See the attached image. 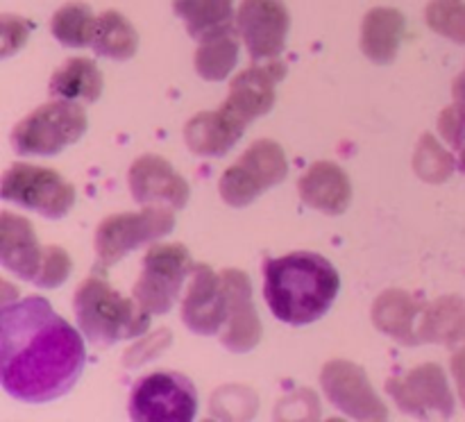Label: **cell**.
<instances>
[{
    "label": "cell",
    "instance_id": "cell-1",
    "mask_svg": "<svg viewBox=\"0 0 465 422\" xmlns=\"http://www.w3.org/2000/svg\"><path fill=\"white\" fill-rule=\"evenodd\" d=\"M86 363L80 331L39 295L0 307V384L9 397L45 404L64 397Z\"/></svg>",
    "mask_w": 465,
    "mask_h": 422
},
{
    "label": "cell",
    "instance_id": "cell-2",
    "mask_svg": "<svg viewBox=\"0 0 465 422\" xmlns=\"http://www.w3.org/2000/svg\"><path fill=\"white\" fill-rule=\"evenodd\" d=\"M339 290V270L322 254L291 252L263 263V298L284 325L318 322L331 309Z\"/></svg>",
    "mask_w": 465,
    "mask_h": 422
},
{
    "label": "cell",
    "instance_id": "cell-3",
    "mask_svg": "<svg viewBox=\"0 0 465 422\" xmlns=\"http://www.w3.org/2000/svg\"><path fill=\"white\" fill-rule=\"evenodd\" d=\"M77 325L98 348L143 336L150 329V313L136 299L123 298L103 277H89L73 298Z\"/></svg>",
    "mask_w": 465,
    "mask_h": 422
},
{
    "label": "cell",
    "instance_id": "cell-4",
    "mask_svg": "<svg viewBox=\"0 0 465 422\" xmlns=\"http://www.w3.org/2000/svg\"><path fill=\"white\" fill-rule=\"evenodd\" d=\"M0 263L18 280L41 289H59L73 268L66 250L59 245L44 248L32 222L12 211L0 216Z\"/></svg>",
    "mask_w": 465,
    "mask_h": 422
},
{
    "label": "cell",
    "instance_id": "cell-5",
    "mask_svg": "<svg viewBox=\"0 0 465 422\" xmlns=\"http://www.w3.org/2000/svg\"><path fill=\"white\" fill-rule=\"evenodd\" d=\"M89 127V118L75 100H53L18 121L12 130V148L21 157H54L77 143Z\"/></svg>",
    "mask_w": 465,
    "mask_h": 422
},
{
    "label": "cell",
    "instance_id": "cell-6",
    "mask_svg": "<svg viewBox=\"0 0 465 422\" xmlns=\"http://www.w3.org/2000/svg\"><path fill=\"white\" fill-rule=\"evenodd\" d=\"M175 209L163 204H148L141 211H125L107 216L95 230V270L104 272L136 248L162 236L175 227Z\"/></svg>",
    "mask_w": 465,
    "mask_h": 422
},
{
    "label": "cell",
    "instance_id": "cell-7",
    "mask_svg": "<svg viewBox=\"0 0 465 422\" xmlns=\"http://www.w3.org/2000/svg\"><path fill=\"white\" fill-rule=\"evenodd\" d=\"M141 275L132 289V298L150 313L163 316L180 299L186 277L193 272V259L182 243L153 245L141 261Z\"/></svg>",
    "mask_w": 465,
    "mask_h": 422
},
{
    "label": "cell",
    "instance_id": "cell-8",
    "mask_svg": "<svg viewBox=\"0 0 465 422\" xmlns=\"http://www.w3.org/2000/svg\"><path fill=\"white\" fill-rule=\"evenodd\" d=\"M289 175V162L277 141L259 139L221 177V198L230 207H248Z\"/></svg>",
    "mask_w": 465,
    "mask_h": 422
},
{
    "label": "cell",
    "instance_id": "cell-9",
    "mask_svg": "<svg viewBox=\"0 0 465 422\" xmlns=\"http://www.w3.org/2000/svg\"><path fill=\"white\" fill-rule=\"evenodd\" d=\"M3 200L41 213L50 221L66 216L75 204V189L57 171L32 163H14L3 175Z\"/></svg>",
    "mask_w": 465,
    "mask_h": 422
},
{
    "label": "cell",
    "instance_id": "cell-10",
    "mask_svg": "<svg viewBox=\"0 0 465 422\" xmlns=\"http://www.w3.org/2000/svg\"><path fill=\"white\" fill-rule=\"evenodd\" d=\"M195 413V386L180 372H153L132 388L130 417L136 422H191Z\"/></svg>",
    "mask_w": 465,
    "mask_h": 422
},
{
    "label": "cell",
    "instance_id": "cell-11",
    "mask_svg": "<svg viewBox=\"0 0 465 422\" xmlns=\"http://www.w3.org/2000/svg\"><path fill=\"white\" fill-rule=\"evenodd\" d=\"M386 393L411 417L454 416V395L439 363H422L404 377H393L386 381Z\"/></svg>",
    "mask_w": 465,
    "mask_h": 422
},
{
    "label": "cell",
    "instance_id": "cell-12",
    "mask_svg": "<svg viewBox=\"0 0 465 422\" xmlns=\"http://www.w3.org/2000/svg\"><path fill=\"white\" fill-rule=\"evenodd\" d=\"M327 399L352 420H386L389 408L377 397L366 370L348 358H334L321 370Z\"/></svg>",
    "mask_w": 465,
    "mask_h": 422
},
{
    "label": "cell",
    "instance_id": "cell-13",
    "mask_svg": "<svg viewBox=\"0 0 465 422\" xmlns=\"http://www.w3.org/2000/svg\"><path fill=\"white\" fill-rule=\"evenodd\" d=\"M236 30L250 59L268 62L286 48L291 14L284 0H243L236 12Z\"/></svg>",
    "mask_w": 465,
    "mask_h": 422
},
{
    "label": "cell",
    "instance_id": "cell-14",
    "mask_svg": "<svg viewBox=\"0 0 465 422\" xmlns=\"http://www.w3.org/2000/svg\"><path fill=\"white\" fill-rule=\"evenodd\" d=\"M182 320L193 334L221 336L230 320V295L209 263H195L182 299Z\"/></svg>",
    "mask_w": 465,
    "mask_h": 422
},
{
    "label": "cell",
    "instance_id": "cell-15",
    "mask_svg": "<svg viewBox=\"0 0 465 422\" xmlns=\"http://www.w3.org/2000/svg\"><path fill=\"white\" fill-rule=\"evenodd\" d=\"M132 198L141 204H163L171 209H184L189 202L191 186L171 162L159 154H143L136 159L127 172Z\"/></svg>",
    "mask_w": 465,
    "mask_h": 422
},
{
    "label": "cell",
    "instance_id": "cell-16",
    "mask_svg": "<svg viewBox=\"0 0 465 422\" xmlns=\"http://www.w3.org/2000/svg\"><path fill=\"white\" fill-rule=\"evenodd\" d=\"M284 75L286 66L284 62H280V57L248 66L230 82L225 107L243 118L245 123L266 116L275 107L277 84L284 80Z\"/></svg>",
    "mask_w": 465,
    "mask_h": 422
},
{
    "label": "cell",
    "instance_id": "cell-17",
    "mask_svg": "<svg viewBox=\"0 0 465 422\" xmlns=\"http://www.w3.org/2000/svg\"><path fill=\"white\" fill-rule=\"evenodd\" d=\"M221 277L230 295V320L221 331V343L230 352L245 354L257 348L263 334L262 320L254 309L252 281L248 272L239 268H227L221 272Z\"/></svg>",
    "mask_w": 465,
    "mask_h": 422
},
{
    "label": "cell",
    "instance_id": "cell-18",
    "mask_svg": "<svg viewBox=\"0 0 465 422\" xmlns=\"http://www.w3.org/2000/svg\"><path fill=\"white\" fill-rule=\"evenodd\" d=\"M248 123L223 104L221 109L200 112L186 123L184 141L198 157H223L243 136Z\"/></svg>",
    "mask_w": 465,
    "mask_h": 422
},
{
    "label": "cell",
    "instance_id": "cell-19",
    "mask_svg": "<svg viewBox=\"0 0 465 422\" xmlns=\"http://www.w3.org/2000/svg\"><path fill=\"white\" fill-rule=\"evenodd\" d=\"M300 198L307 207L327 216H341L352 202V184L339 163L316 162L298 182Z\"/></svg>",
    "mask_w": 465,
    "mask_h": 422
},
{
    "label": "cell",
    "instance_id": "cell-20",
    "mask_svg": "<svg viewBox=\"0 0 465 422\" xmlns=\"http://www.w3.org/2000/svg\"><path fill=\"white\" fill-rule=\"evenodd\" d=\"M425 304H418L411 293L402 289H389L377 295L372 304V322L381 334L391 336L400 345H420L418 325H420Z\"/></svg>",
    "mask_w": 465,
    "mask_h": 422
},
{
    "label": "cell",
    "instance_id": "cell-21",
    "mask_svg": "<svg viewBox=\"0 0 465 422\" xmlns=\"http://www.w3.org/2000/svg\"><path fill=\"white\" fill-rule=\"evenodd\" d=\"M407 18L400 9L375 7L363 16L361 23V50L372 64L389 66L395 62L402 45Z\"/></svg>",
    "mask_w": 465,
    "mask_h": 422
},
{
    "label": "cell",
    "instance_id": "cell-22",
    "mask_svg": "<svg viewBox=\"0 0 465 422\" xmlns=\"http://www.w3.org/2000/svg\"><path fill=\"white\" fill-rule=\"evenodd\" d=\"M418 339L420 345H465V299L459 295H443L436 302L427 304L418 325Z\"/></svg>",
    "mask_w": 465,
    "mask_h": 422
},
{
    "label": "cell",
    "instance_id": "cell-23",
    "mask_svg": "<svg viewBox=\"0 0 465 422\" xmlns=\"http://www.w3.org/2000/svg\"><path fill=\"white\" fill-rule=\"evenodd\" d=\"M239 36L236 23L203 36L193 57L195 73L207 82H221L230 77L239 62Z\"/></svg>",
    "mask_w": 465,
    "mask_h": 422
},
{
    "label": "cell",
    "instance_id": "cell-24",
    "mask_svg": "<svg viewBox=\"0 0 465 422\" xmlns=\"http://www.w3.org/2000/svg\"><path fill=\"white\" fill-rule=\"evenodd\" d=\"M103 73L95 66V62L86 57H73L53 73L48 91L54 98L75 100V103L82 100L91 104L103 95Z\"/></svg>",
    "mask_w": 465,
    "mask_h": 422
},
{
    "label": "cell",
    "instance_id": "cell-25",
    "mask_svg": "<svg viewBox=\"0 0 465 422\" xmlns=\"http://www.w3.org/2000/svg\"><path fill=\"white\" fill-rule=\"evenodd\" d=\"M91 48L95 50V54H100L104 59L127 62V59H132L136 54L139 34H136L134 25L121 12L107 9V12L98 14Z\"/></svg>",
    "mask_w": 465,
    "mask_h": 422
},
{
    "label": "cell",
    "instance_id": "cell-26",
    "mask_svg": "<svg viewBox=\"0 0 465 422\" xmlns=\"http://www.w3.org/2000/svg\"><path fill=\"white\" fill-rule=\"evenodd\" d=\"M173 12L186 23V32L198 41L209 32L236 23L234 0H173Z\"/></svg>",
    "mask_w": 465,
    "mask_h": 422
},
{
    "label": "cell",
    "instance_id": "cell-27",
    "mask_svg": "<svg viewBox=\"0 0 465 422\" xmlns=\"http://www.w3.org/2000/svg\"><path fill=\"white\" fill-rule=\"evenodd\" d=\"M98 16L86 3H66L50 18V32L66 48H86L94 41Z\"/></svg>",
    "mask_w": 465,
    "mask_h": 422
},
{
    "label": "cell",
    "instance_id": "cell-28",
    "mask_svg": "<svg viewBox=\"0 0 465 422\" xmlns=\"http://www.w3.org/2000/svg\"><path fill=\"white\" fill-rule=\"evenodd\" d=\"M457 162L452 154L436 141L434 134H422L413 152V171L422 182L430 184H443L452 177Z\"/></svg>",
    "mask_w": 465,
    "mask_h": 422
},
{
    "label": "cell",
    "instance_id": "cell-29",
    "mask_svg": "<svg viewBox=\"0 0 465 422\" xmlns=\"http://www.w3.org/2000/svg\"><path fill=\"white\" fill-rule=\"evenodd\" d=\"M427 25L436 34L465 45V3L463 0H430L425 9Z\"/></svg>",
    "mask_w": 465,
    "mask_h": 422
},
{
    "label": "cell",
    "instance_id": "cell-30",
    "mask_svg": "<svg viewBox=\"0 0 465 422\" xmlns=\"http://www.w3.org/2000/svg\"><path fill=\"white\" fill-rule=\"evenodd\" d=\"M30 21L21 16H14V14H3L0 16V39H3V57H12L16 50H21L25 45L27 36H30Z\"/></svg>",
    "mask_w": 465,
    "mask_h": 422
},
{
    "label": "cell",
    "instance_id": "cell-31",
    "mask_svg": "<svg viewBox=\"0 0 465 422\" xmlns=\"http://www.w3.org/2000/svg\"><path fill=\"white\" fill-rule=\"evenodd\" d=\"M439 132L452 148L461 150L465 145V107L450 104L439 116Z\"/></svg>",
    "mask_w": 465,
    "mask_h": 422
},
{
    "label": "cell",
    "instance_id": "cell-32",
    "mask_svg": "<svg viewBox=\"0 0 465 422\" xmlns=\"http://www.w3.org/2000/svg\"><path fill=\"white\" fill-rule=\"evenodd\" d=\"M168 345H171V331L162 329V331H157L153 339L141 340L139 345H134V348L125 354V361L123 363L130 368H136V366H141L143 361H150V358L157 357V354L162 352V349H166Z\"/></svg>",
    "mask_w": 465,
    "mask_h": 422
},
{
    "label": "cell",
    "instance_id": "cell-33",
    "mask_svg": "<svg viewBox=\"0 0 465 422\" xmlns=\"http://www.w3.org/2000/svg\"><path fill=\"white\" fill-rule=\"evenodd\" d=\"M452 375L454 381H457V390H459V397H461L463 407H465V345L454 352L452 357Z\"/></svg>",
    "mask_w": 465,
    "mask_h": 422
},
{
    "label": "cell",
    "instance_id": "cell-34",
    "mask_svg": "<svg viewBox=\"0 0 465 422\" xmlns=\"http://www.w3.org/2000/svg\"><path fill=\"white\" fill-rule=\"evenodd\" d=\"M452 98H454V103L465 107V68H463V73H459L457 80L452 82Z\"/></svg>",
    "mask_w": 465,
    "mask_h": 422
},
{
    "label": "cell",
    "instance_id": "cell-35",
    "mask_svg": "<svg viewBox=\"0 0 465 422\" xmlns=\"http://www.w3.org/2000/svg\"><path fill=\"white\" fill-rule=\"evenodd\" d=\"M459 159H461V168L465 171V145L461 148V157H459Z\"/></svg>",
    "mask_w": 465,
    "mask_h": 422
}]
</instances>
